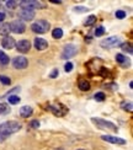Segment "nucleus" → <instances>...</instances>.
I'll list each match as a JSON object with an SVG mask.
<instances>
[{
  "label": "nucleus",
  "instance_id": "nucleus-1",
  "mask_svg": "<svg viewBox=\"0 0 133 150\" xmlns=\"http://www.w3.org/2000/svg\"><path fill=\"white\" fill-rule=\"evenodd\" d=\"M21 129V124L16 121H8L0 124V137L6 138L11 134H14Z\"/></svg>",
  "mask_w": 133,
  "mask_h": 150
},
{
  "label": "nucleus",
  "instance_id": "nucleus-2",
  "mask_svg": "<svg viewBox=\"0 0 133 150\" xmlns=\"http://www.w3.org/2000/svg\"><path fill=\"white\" fill-rule=\"evenodd\" d=\"M48 28H49V22L46 20H38L35 23H32V26H31V30H32L35 33H38V35L46 33Z\"/></svg>",
  "mask_w": 133,
  "mask_h": 150
},
{
  "label": "nucleus",
  "instance_id": "nucleus-3",
  "mask_svg": "<svg viewBox=\"0 0 133 150\" xmlns=\"http://www.w3.org/2000/svg\"><path fill=\"white\" fill-rule=\"evenodd\" d=\"M91 122L95 123L101 129H110V130H112V132H117V127L112 122L101 120V118H91Z\"/></svg>",
  "mask_w": 133,
  "mask_h": 150
},
{
  "label": "nucleus",
  "instance_id": "nucleus-4",
  "mask_svg": "<svg viewBox=\"0 0 133 150\" xmlns=\"http://www.w3.org/2000/svg\"><path fill=\"white\" fill-rule=\"evenodd\" d=\"M25 30H26V25H25L23 21H21V20H15L10 23V31L16 33V35L23 33Z\"/></svg>",
  "mask_w": 133,
  "mask_h": 150
},
{
  "label": "nucleus",
  "instance_id": "nucleus-5",
  "mask_svg": "<svg viewBox=\"0 0 133 150\" xmlns=\"http://www.w3.org/2000/svg\"><path fill=\"white\" fill-rule=\"evenodd\" d=\"M121 45V38L119 37H109V38H105L102 42H101V47L104 48H112V47H117Z\"/></svg>",
  "mask_w": 133,
  "mask_h": 150
},
{
  "label": "nucleus",
  "instance_id": "nucleus-6",
  "mask_svg": "<svg viewBox=\"0 0 133 150\" xmlns=\"http://www.w3.org/2000/svg\"><path fill=\"white\" fill-rule=\"evenodd\" d=\"M20 6L23 10H31L33 11L35 9H40L42 8V4L40 1H35V0H25V1L20 3Z\"/></svg>",
  "mask_w": 133,
  "mask_h": 150
},
{
  "label": "nucleus",
  "instance_id": "nucleus-7",
  "mask_svg": "<svg viewBox=\"0 0 133 150\" xmlns=\"http://www.w3.org/2000/svg\"><path fill=\"white\" fill-rule=\"evenodd\" d=\"M78 53V48L77 46L74 45H68L64 47V49H63V53H62V59H69L74 57L75 54Z\"/></svg>",
  "mask_w": 133,
  "mask_h": 150
},
{
  "label": "nucleus",
  "instance_id": "nucleus-8",
  "mask_svg": "<svg viewBox=\"0 0 133 150\" xmlns=\"http://www.w3.org/2000/svg\"><path fill=\"white\" fill-rule=\"evenodd\" d=\"M12 65L16 69H25L28 65V60L23 55H18V57H15L14 60H12Z\"/></svg>",
  "mask_w": 133,
  "mask_h": 150
},
{
  "label": "nucleus",
  "instance_id": "nucleus-9",
  "mask_svg": "<svg viewBox=\"0 0 133 150\" xmlns=\"http://www.w3.org/2000/svg\"><path fill=\"white\" fill-rule=\"evenodd\" d=\"M16 49L18 52H21V53H27L30 51V48H31V43L30 41L27 40H21V41H18L16 42V45H15Z\"/></svg>",
  "mask_w": 133,
  "mask_h": 150
},
{
  "label": "nucleus",
  "instance_id": "nucleus-10",
  "mask_svg": "<svg viewBox=\"0 0 133 150\" xmlns=\"http://www.w3.org/2000/svg\"><path fill=\"white\" fill-rule=\"evenodd\" d=\"M101 139L107 142V143H111V144H118V145H124L126 144V140L119 138V137H112V135H102Z\"/></svg>",
  "mask_w": 133,
  "mask_h": 150
},
{
  "label": "nucleus",
  "instance_id": "nucleus-11",
  "mask_svg": "<svg viewBox=\"0 0 133 150\" xmlns=\"http://www.w3.org/2000/svg\"><path fill=\"white\" fill-rule=\"evenodd\" d=\"M35 11H31V10H23L21 9L20 11H18V17L21 18V21H31L35 18Z\"/></svg>",
  "mask_w": 133,
  "mask_h": 150
},
{
  "label": "nucleus",
  "instance_id": "nucleus-12",
  "mask_svg": "<svg viewBox=\"0 0 133 150\" xmlns=\"http://www.w3.org/2000/svg\"><path fill=\"white\" fill-rule=\"evenodd\" d=\"M33 45H35V48L37 49V51H44L46 48H48V42L44 38H40V37L35 38Z\"/></svg>",
  "mask_w": 133,
  "mask_h": 150
},
{
  "label": "nucleus",
  "instance_id": "nucleus-13",
  "mask_svg": "<svg viewBox=\"0 0 133 150\" xmlns=\"http://www.w3.org/2000/svg\"><path fill=\"white\" fill-rule=\"evenodd\" d=\"M1 45H3V48H5V49H12L15 47L16 42H15V40L12 38V37L5 36L3 38V41H1Z\"/></svg>",
  "mask_w": 133,
  "mask_h": 150
},
{
  "label": "nucleus",
  "instance_id": "nucleus-14",
  "mask_svg": "<svg viewBox=\"0 0 133 150\" xmlns=\"http://www.w3.org/2000/svg\"><path fill=\"white\" fill-rule=\"evenodd\" d=\"M32 112H33V110H32V107H30V106H22V107L20 108V115L23 118L30 117L31 115H32Z\"/></svg>",
  "mask_w": 133,
  "mask_h": 150
},
{
  "label": "nucleus",
  "instance_id": "nucleus-15",
  "mask_svg": "<svg viewBox=\"0 0 133 150\" xmlns=\"http://www.w3.org/2000/svg\"><path fill=\"white\" fill-rule=\"evenodd\" d=\"M9 32H10V25L6 23V22H1V23H0V35L8 36Z\"/></svg>",
  "mask_w": 133,
  "mask_h": 150
},
{
  "label": "nucleus",
  "instance_id": "nucleus-16",
  "mask_svg": "<svg viewBox=\"0 0 133 150\" xmlns=\"http://www.w3.org/2000/svg\"><path fill=\"white\" fill-rule=\"evenodd\" d=\"M47 108H49L55 116H58V117H62V116L65 115V112L64 111H60V107H58V106H48Z\"/></svg>",
  "mask_w": 133,
  "mask_h": 150
},
{
  "label": "nucleus",
  "instance_id": "nucleus-17",
  "mask_svg": "<svg viewBox=\"0 0 133 150\" xmlns=\"http://www.w3.org/2000/svg\"><path fill=\"white\" fill-rule=\"evenodd\" d=\"M116 60L118 62L119 64H122L123 67H124V65H129V60L126 58L123 54H117V55H116Z\"/></svg>",
  "mask_w": 133,
  "mask_h": 150
},
{
  "label": "nucleus",
  "instance_id": "nucleus-18",
  "mask_svg": "<svg viewBox=\"0 0 133 150\" xmlns=\"http://www.w3.org/2000/svg\"><path fill=\"white\" fill-rule=\"evenodd\" d=\"M79 89L81 91H89L90 90V84L87 83V80H80L79 81Z\"/></svg>",
  "mask_w": 133,
  "mask_h": 150
},
{
  "label": "nucleus",
  "instance_id": "nucleus-19",
  "mask_svg": "<svg viewBox=\"0 0 133 150\" xmlns=\"http://www.w3.org/2000/svg\"><path fill=\"white\" fill-rule=\"evenodd\" d=\"M52 37H53V38H55V40L62 38V37H63V31H62V28H54V30L52 31Z\"/></svg>",
  "mask_w": 133,
  "mask_h": 150
},
{
  "label": "nucleus",
  "instance_id": "nucleus-20",
  "mask_svg": "<svg viewBox=\"0 0 133 150\" xmlns=\"http://www.w3.org/2000/svg\"><path fill=\"white\" fill-rule=\"evenodd\" d=\"M9 57L8 55H6L3 51H0V63H1L3 65H8L9 64Z\"/></svg>",
  "mask_w": 133,
  "mask_h": 150
},
{
  "label": "nucleus",
  "instance_id": "nucleus-21",
  "mask_svg": "<svg viewBox=\"0 0 133 150\" xmlns=\"http://www.w3.org/2000/svg\"><path fill=\"white\" fill-rule=\"evenodd\" d=\"M10 112V107L6 103H0V115H8Z\"/></svg>",
  "mask_w": 133,
  "mask_h": 150
},
{
  "label": "nucleus",
  "instance_id": "nucleus-22",
  "mask_svg": "<svg viewBox=\"0 0 133 150\" xmlns=\"http://www.w3.org/2000/svg\"><path fill=\"white\" fill-rule=\"evenodd\" d=\"M8 100H9V103H11V105H17L20 102V97L16 95H9Z\"/></svg>",
  "mask_w": 133,
  "mask_h": 150
},
{
  "label": "nucleus",
  "instance_id": "nucleus-23",
  "mask_svg": "<svg viewBox=\"0 0 133 150\" xmlns=\"http://www.w3.org/2000/svg\"><path fill=\"white\" fill-rule=\"evenodd\" d=\"M121 48L123 52H128V54H132V52H133L131 43H123V45H121Z\"/></svg>",
  "mask_w": 133,
  "mask_h": 150
},
{
  "label": "nucleus",
  "instance_id": "nucleus-24",
  "mask_svg": "<svg viewBox=\"0 0 133 150\" xmlns=\"http://www.w3.org/2000/svg\"><path fill=\"white\" fill-rule=\"evenodd\" d=\"M95 21H96V16H95V15H90L85 20V25H86V26H91V25L95 23Z\"/></svg>",
  "mask_w": 133,
  "mask_h": 150
},
{
  "label": "nucleus",
  "instance_id": "nucleus-25",
  "mask_svg": "<svg viewBox=\"0 0 133 150\" xmlns=\"http://www.w3.org/2000/svg\"><path fill=\"white\" fill-rule=\"evenodd\" d=\"M94 97H95V100H96V101H105L106 95H105L104 92H96Z\"/></svg>",
  "mask_w": 133,
  "mask_h": 150
},
{
  "label": "nucleus",
  "instance_id": "nucleus-26",
  "mask_svg": "<svg viewBox=\"0 0 133 150\" xmlns=\"http://www.w3.org/2000/svg\"><path fill=\"white\" fill-rule=\"evenodd\" d=\"M5 5H6V8H8V9H16L17 1H14V0H9V1L5 3Z\"/></svg>",
  "mask_w": 133,
  "mask_h": 150
},
{
  "label": "nucleus",
  "instance_id": "nucleus-27",
  "mask_svg": "<svg viewBox=\"0 0 133 150\" xmlns=\"http://www.w3.org/2000/svg\"><path fill=\"white\" fill-rule=\"evenodd\" d=\"M0 81H1V84H4V85H10L11 84L10 78L5 76V75H0Z\"/></svg>",
  "mask_w": 133,
  "mask_h": 150
},
{
  "label": "nucleus",
  "instance_id": "nucleus-28",
  "mask_svg": "<svg viewBox=\"0 0 133 150\" xmlns=\"http://www.w3.org/2000/svg\"><path fill=\"white\" fill-rule=\"evenodd\" d=\"M122 107H123V110L124 111H128V112H132L133 111V105L131 103V102H128V103H122Z\"/></svg>",
  "mask_w": 133,
  "mask_h": 150
},
{
  "label": "nucleus",
  "instance_id": "nucleus-29",
  "mask_svg": "<svg viewBox=\"0 0 133 150\" xmlns=\"http://www.w3.org/2000/svg\"><path fill=\"white\" fill-rule=\"evenodd\" d=\"M104 33H105V28L102 26H100V27H97L96 30H95V35H96L97 37L99 36H102Z\"/></svg>",
  "mask_w": 133,
  "mask_h": 150
},
{
  "label": "nucleus",
  "instance_id": "nucleus-30",
  "mask_svg": "<svg viewBox=\"0 0 133 150\" xmlns=\"http://www.w3.org/2000/svg\"><path fill=\"white\" fill-rule=\"evenodd\" d=\"M116 17H117V18H124V17H126V12H124L123 10L116 11Z\"/></svg>",
  "mask_w": 133,
  "mask_h": 150
},
{
  "label": "nucleus",
  "instance_id": "nucleus-31",
  "mask_svg": "<svg viewBox=\"0 0 133 150\" xmlns=\"http://www.w3.org/2000/svg\"><path fill=\"white\" fill-rule=\"evenodd\" d=\"M64 70H65L67 73H70V71L73 70V64L70 63V62H68V63L65 64V67H64Z\"/></svg>",
  "mask_w": 133,
  "mask_h": 150
},
{
  "label": "nucleus",
  "instance_id": "nucleus-32",
  "mask_svg": "<svg viewBox=\"0 0 133 150\" xmlns=\"http://www.w3.org/2000/svg\"><path fill=\"white\" fill-rule=\"evenodd\" d=\"M74 11L75 12H86L87 9L84 8V6H77V8H74Z\"/></svg>",
  "mask_w": 133,
  "mask_h": 150
},
{
  "label": "nucleus",
  "instance_id": "nucleus-33",
  "mask_svg": "<svg viewBox=\"0 0 133 150\" xmlns=\"http://www.w3.org/2000/svg\"><path fill=\"white\" fill-rule=\"evenodd\" d=\"M30 126L32 127V128H38V127H40V122H38V121H32Z\"/></svg>",
  "mask_w": 133,
  "mask_h": 150
},
{
  "label": "nucleus",
  "instance_id": "nucleus-34",
  "mask_svg": "<svg viewBox=\"0 0 133 150\" xmlns=\"http://www.w3.org/2000/svg\"><path fill=\"white\" fill-rule=\"evenodd\" d=\"M58 69H54L53 71H52V74H50V78H52V79H54V78H57V76H58Z\"/></svg>",
  "mask_w": 133,
  "mask_h": 150
},
{
  "label": "nucleus",
  "instance_id": "nucleus-35",
  "mask_svg": "<svg viewBox=\"0 0 133 150\" xmlns=\"http://www.w3.org/2000/svg\"><path fill=\"white\" fill-rule=\"evenodd\" d=\"M6 16H5V14L4 12H0V23H1L3 21H4V18H5Z\"/></svg>",
  "mask_w": 133,
  "mask_h": 150
},
{
  "label": "nucleus",
  "instance_id": "nucleus-36",
  "mask_svg": "<svg viewBox=\"0 0 133 150\" xmlns=\"http://www.w3.org/2000/svg\"><path fill=\"white\" fill-rule=\"evenodd\" d=\"M78 150H84V149H78Z\"/></svg>",
  "mask_w": 133,
  "mask_h": 150
}]
</instances>
